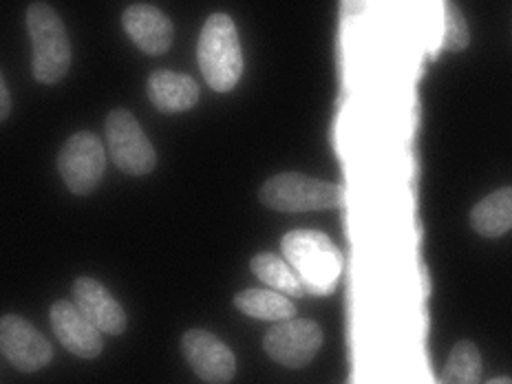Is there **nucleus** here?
<instances>
[{
  "instance_id": "nucleus-7",
  "label": "nucleus",
  "mask_w": 512,
  "mask_h": 384,
  "mask_svg": "<svg viewBox=\"0 0 512 384\" xmlns=\"http://www.w3.org/2000/svg\"><path fill=\"white\" fill-rule=\"evenodd\" d=\"M106 168L102 142L93 133H76L62 146L58 170L73 195H89L98 188Z\"/></svg>"
},
{
  "instance_id": "nucleus-18",
  "label": "nucleus",
  "mask_w": 512,
  "mask_h": 384,
  "mask_svg": "<svg viewBox=\"0 0 512 384\" xmlns=\"http://www.w3.org/2000/svg\"><path fill=\"white\" fill-rule=\"evenodd\" d=\"M468 25L460 9L453 3L444 5V34H442V49L444 51H462L468 47Z\"/></svg>"
},
{
  "instance_id": "nucleus-4",
  "label": "nucleus",
  "mask_w": 512,
  "mask_h": 384,
  "mask_svg": "<svg viewBox=\"0 0 512 384\" xmlns=\"http://www.w3.org/2000/svg\"><path fill=\"white\" fill-rule=\"evenodd\" d=\"M259 197L265 206L279 212H312L340 206L343 190L323 179L281 173L265 181Z\"/></svg>"
},
{
  "instance_id": "nucleus-5",
  "label": "nucleus",
  "mask_w": 512,
  "mask_h": 384,
  "mask_svg": "<svg viewBox=\"0 0 512 384\" xmlns=\"http://www.w3.org/2000/svg\"><path fill=\"white\" fill-rule=\"evenodd\" d=\"M106 142L115 166L126 175L142 177L153 173L157 164V155L151 140L144 135L140 122L133 113L124 109L113 111L106 117Z\"/></svg>"
},
{
  "instance_id": "nucleus-3",
  "label": "nucleus",
  "mask_w": 512,
  "mask_h": 384,
  "mask_svg": "<svg viewBox=\"0 0 512 384\" xmlns=\"http://www.w3.org/2000/svg\"><path fill=\"white\" fill-rule=\"evenodd\" d=\"M27 29L34 45V78L42 84L60 82L71 67V42L62 18L47 3H34L27 9Z\"/></svg>"
},
{
  "instance_id": "nucleus-10",
  "label": "nucleus",
  "mask_w": 512,
  "mask_h": 384,
  "mask_svg": "<svg viewBox=\"0 0 512 384\" xmlns=\"http://www.w3.org/2000/svg\"><path fill=\"white\" fill-rule=\"evenodd\" d=\"M73 305L80 309V314L87 318L100 334H124V307L117 303V298L106 290L100 281L89 279V276H80L76 285H73Z\"/></svg>"
},
{
  "instance_id": "nucleus-22",
  "label": "nucleus",
  "mask_w": 512,
  "mask_h": 384,
  "mask_svg": "<svg viewBox=\"0 0 512 384\" xmlns=\"http://www.w3.org/2000/svg\"><path fill=\"white\" fill-rule=\"evenodd\" d=\"M345 384H356V378H354V376H349V378H347V382H345Z\"/></svg>"
},
{
  "instance_id": "nucleus-16",
  "label": "nucleus",
  "mask_w": 512,
  "mask_h": 384,
  "mask_svg": "<svg viewBox=\"0 0 512 384\" xmlns=\"http://www.w3.org/2000/svg\"><path fill=\"white\" fill-rule=\"evenodd\" d=\"M250 268L254 272V276L259 281H263L265 285H270L274 292H279L283 296H307L305 285L298 279L296 272L287 265V261H283L281 256H276L272 252H261L256 254Z\"/></svg>"
},
{
  "instance_id": "nucleus-12",
  "label": "nucleus",
  "mask_w": 512,
  "mask_h": 384,
  "mask_svg": "<svg viewBox=\"0 0 512 384\" xmlns=\"http://www.w3.org/2000/svg\"><path fill=\"white\" fill-rule=\"evenodd\" d=\"M122 25L128 38L148 56H162L173 45V23L153 5H131L122 16Z\"/></svg>"
},
{
  "instance_id": "nucleus-8",
  "label": "nucleus",
  "mask_w": 512,
  "mask_h": 384,
  "mask_svg": "<svg viewBox=\"0 0 512 384\" xmlns=\"http://www.w3.org/2000/svg\"><path fill=\"white\" fill-rule=\"evenodd\" d=\"M0 351L12 365L25 373L47 367L53 347L29 320L7 314L0 318Z\"/></svg>"
},
{
  "instance_id": "nucleus-9",
  "label": "nucleus",
  "mask_w": 512,
  "mask_h": 384,
  "mask_svg": "<svg viewBox=\"0 0 512 384\" xmlns=\"http://www.w3.org/2000/svg\"><path fill=\"white\" fill-rule=\"evenodd\" d=\"M181 351L192 371L208 384H226L237 373V358L230 347L206 329L186 332L181 338Z\"/></svg>"
},
{
  "instance_id": "nucleus-19",
  "label": "nucleus",
  "mask_w": 512,
  "mask_h": 384,
  "mask_svg": "<svg viewBox=\"0 0 512 384\" xmlns=\"http://www.w3.org/2000/svg\"><path fill=\"white\" fill-rule=\"evenodd\" d=\"M12 111V98H9V91H7V84L3 80V73H0V122L5 120V117Z\"/></svg>"
},
{
  "instance_id": "nucleus-13",
  "label": "nucleus",
  "mask_w": 512,
  "mask_h": 384,
  "mask_svg": "<svg viewBox=\"0 0 512 384\" xmlns=\"http://www.w3.org/2000/svg\"><path fill=\"white\" fill-rule=\"evenodd\" d=\"M148 98L162 113H184L199 102V84L186 73L155 71L148 78Z\"/></svg>"
},
{
  "instance_id": "nucleus-20",
  "label": "nucleus",
  "mask_w": 512,
  "mask_h": 384,
  "mask_svg": "<svg viewBox=\"0 0 512 384\" xmlns=\"http://www.w3.org/2000/svg\"><path fill=\"white\" fill-rule=\"evenodd\" d=\"M420 281H422V298L426 301L431 294V279H429V270H426V265H420Z\"/></svg>"
},
{
  "instance_id": "nucleus-6",
  "label": "nucleus",
  "mask_w": 512,
  "mask_h": 384,
  "mask_svg": "<svg viewBox=\"0 0 512 384\" xmlns=\"http://www.w3.org/2000/svg\"><path fill=\"white\" fill-rule=\"evenodd\" d=\"M323 329L309 318H287L274 325L263 338V349L274 362L287 369H301L323 347Z\"/></svg>"
},
{
  "instance_id": "nucleus-21",
  "label": "nucleus",
  "mask_w": 512,
  "mask_h": 384,
  "mask_svg": "<svg viewBox=\"0 0 512 384\" xmlns=\"http://www.w3.org/2000/svg\"><path fill=\"white\" fill-rule=\"evenodd\" d=\"M486 384H512V380L508 376H504V378H493V380L486 382Z\"/></svg>"
},
{
  "instance_id": "nucleus-1",
  "label": "nucleus",
  "mask_w": 512,
  "mask_h": 384,
  "mask_svg": "<svg viewBox=\"0 0 512 384\" xmlns=\"http://www.w3.org/2000/svg\"><path fill=\"white\" fill-rule=\"evenodd\" d=\"M281 248L307 294L327 296L336 290L345 261L325 232L292 230L283 237Z\"/></svg>"
},
{
  "instance_id": "nucleus-17",
  "label": "nucleus",
  "mask_w": 512,
  "mask_h": 384,
  "mask_svg": "<svg viewBox=\"0 0 512 384\" xmlns=\"http://www.w3.org/2000/svg\"><path fill=\"white\" fill-rule=\"evenodd\" d=\"M482 382V354L471 340H460L442 369L440 384H479Z\"/></svg>"
},
{
  "instance_id": "nucleus-14",
  "label": "nucleus",
  "mask_w": 512,
  "mask_h": 384,
  "mask_svg": "<svg viewBox=\"0 0 512 384\" xmlns=\"http://www.w3.org/2000/svg\"><path fill=\"white\" fill-rule=\"evenodd\" d=\"M471 226L486 239L506 234L512 226V190L508 186L499 188L479 201L471 212Z\"/></svg>"
},
{
  "instance_id": "nucleus-2",
  "label": "nucleus",
  "mask_w": 512,
  "mask_h": 384,
  "mask_svg": "<svg viewBox=\"0 0 512 384\" xmlns=\"http://www.w3.org/2000/svg\"><path fill=\"white\" fill-rule=\"evenodd\" d=\"M197 60L212 91L228 93L237 87L243 73V53L237 25L230 16L212 14L206 20L199 36Z\"/></svg>"
},
{
  "instance_id": "nucleus-11",
  "label": "nucleus",
  "mask_w": 512,
  "mask_h": 384,
  "mask_svg": "<svg viewBox=\"0 0 512 384\" xmlns=\"http://www.w3.org/2000/svg\"><path fill=\"white\" fill-rule=\"evenodd\" d=\"M51 327L62 347L80 358H98L102 354V334L95 329L71 301H58L51 307Z\"/></svg>"
},
{
  "instance_id": "nucleus-15",
  "label": "nucleus",
  "mask_w": 512,
  "mask_h": 384,
  "mask_svg": "<svg viewBox=\"0 0 512 384\" xmlns=\"http://www.w3.org/2000/svg\"><path fill=\"white\" fill-rule=\"evenodd\" d=\"M234 305L245 316L272 320V323H281V320L296 316V307L290 298L274 290H243L234 296Z\"/></svg>"
}]
</instances>
